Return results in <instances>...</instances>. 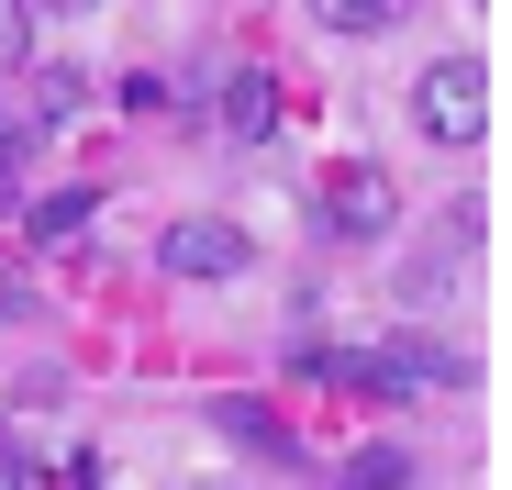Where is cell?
<instances>
[{"label": "cell", "mask_w": 512, "mask_h": 490, "mask_svg": "<svg viewBox=\"0 0 512 490\" xmlns=\"http://www.w3.org/2000/svg\"><path fill=\"white\" fill-rule=\"evenodd\" d=\"M412 123L435 145H479L490 134V56H435L412 78Z\"/></svg>", "instance_id": "1"}, {"label": "cell", "mask_w": 512, "mask_h": 490, "mask_svg": "<svg viewBox=\"0 0 512 490\" xmlns=\"http://www.w3.org/2000/svg\"><path fill=\"white\" fill-rule=\"evenodd\" d=\"M390 223H401V190H390L379 156H346V168H323V234H334V245H379Z\"/></svg>", "instance_id": "2"}, {"label": "cell", "mask_w": 512, "mask_h": 490, "mask_svg": "<svg viewBox=\"0 0 512 490\" xmlns=\"http://www.w3.org/2000/svg\"><path fill=\"white\" fill-rule=\"evenodd\" d=\"M156 268H167V279H245L256 245H245V223H223V212H179V223L156 234Z\"/></svg>", "instance_id": "3"}, {"label": "cell", "mask_w": 512, "mask_h": 490, "mask_svg": "<svg viewBox=\"0 0 512 490\" xmlns=\"http://www.w3.org/2000/svg\"><path fill=\"white\" fill-rule=\"evenodd\" d=\"M468 379V357H446V346H379V401H412V390H457Z\"/></svg>", "instance_id": "4"}, {"label": "cell", "mask_w": 512, "mask_h": 490, "mask_svg": "<svg viewBox=\"0 0 512 490\" xmlns=\"http://www.w3.org/2000/svg\"><path fill=\"white\" fill-rule=\"evenodd\" d=\"M223 134L234 145H279V78H223Z\"/></svg>", "instance_id": "5"}, {"label": "cell", "mask_w": 512, "mask_h": 490, "mask_svg": "<svg viewBox=\"0 0 512 490\" xmlns=\"http://www.w3.org/2000/svg\"><path fill=\"white\" fill-rule=\"evenodd\" d=\"M90 223H101V201H90V190H45V201L23 212V234H34V245H78Z\"/></svg>", "instance_id": "6"}, {"label": "cell", "mask_w": 512, "mask_h": 490, "mask_svg": "<svg viewBox=\"0 0 512 490\" xmlns=\"http://www.w3.org/2000/svg\"><path fill=\"white\" fill-rule=\"evenodd\" d=\"M312 12H323V34H390L412 0H312Z\"/></svg>", "instance_id": "7"}, {"label": "cell", "mask_w": 512, "mask_h": 490, "mask_svg": "<svg viewBox=\"0 0 512 490\" xmlns=\"http://www.w3.org/2000/svg\"><path fill=\"white\" fill-rule=\"evenodd\" d=\"M401 479H412V457H401V446H368V457L346 468V490H401Z\"/></svg>", "instance_id": "8"}, {"label": "cell", "mask_w": 512, "mask_h": 490, "mask_svg": "<svg viewBox=\"0 0 512 490\" xmlns=\"http://www.w3.org/2000/svg\"><path fill=\"white\" fill-rule=\"evenodd\" d=\"M0 67H34V0H0Z\"/></svg>", "instance_id": "9"}, {"label": "cell", "mask_w": 512, "mask_h": 490, "mask_svg": "<svg viewBox=\"0 0 512 490\" xmlns=\"http://www.w3.org/2000/svg\"><path fill=\"white\" fill-rule=\"evenodd\" d=\"M78 101H90V78H78V67H45V123H67ZM45 123H34V134H45Z\"/></svg>", "instance_id": "10"}, {"label": "cell", "mask_w": 512, "mask_h": 490, "mask_svg": "<svg viewBox=\"0 0 512 490\" xmlns=\"http://www.w3.org/2000/svg\"><path fill=\"white\" fill-rule=\"evenodd\" d=\"M0 490H56V479L34 468V446H23V435H0Z\"/></svg>", "instance_id": "11"}, {"label": "cell", "mask_w": 512, "mask_h": 490, "mask_svg": "<svg viewBox=\"0 0 512 490\" xmlns=\"http://www.w3.org/2000/svg\"><path fill=\"white\" fill-rule=\"evenodd\" d=\"M23 156H34V123H0V201L23 190Z\"/></svg>", "instance_id": "12"}, {"label": "cell", "mask_w": 512, "mask_h": 490, "mask_svg": "<svg viewBox=\"0 0 512 490\" xmlns=\"http://www.w3.org/2000/svg\"><path fill=\"white\" fill-rule=\"evenodd\" d=\"M78 12H101V0H34V23H78Z\"/></svg>", "instance_id": "13"}, {"label": "cell", "mask_w": 512, "mask_h": 490, "mask_svg": "<svg viewBox=\"0 0 512 490\" xmlns=\"http://www.w3.org/2000/svg\"><path fill=\"white\" fill-rule=\"evenodd\" d=\"M23 312H34V290H23V279H0V323H23Z\"/></svg>", "instance_id": "14"}, {"label": "cell", "mask_w": 512, "mask_h": 490, "mask_svg": "<svg viewBox=\"0 0 512 490\" xmlns=\"http://www.w3.org/2000/svg\"><path fill=\"white\" fill-rule=\"evenodd\" d=\"M190 490H223V479H190Z\"/></svg>", "instance_id": "15"}]
</instances>
